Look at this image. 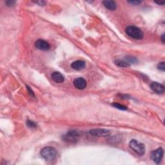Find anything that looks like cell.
Here are the masks:
<instances>
[{"mask_svg":"<svg viewBox=\"0 0 165 165\" xmlns=\"http://www.w3.org/2000/svg\"><path fill=\"white\" fill-rule=\"evenodd\" d=\"M40 154L44 159L47 161H52L56 159L57 156V150L53 147L51 146H47V147L43 148Z\"/></svg>","mask_w":165,"mask_h":165,"instance_id":"cell-1","label":"cell"},{"mask_svg":"<svg viewBox=\"0 0 165 165\" xmlns=\"http://www.w3.org/2000/svg\"><path fill=\"white\" fill-rule=\"evenodd\" d=\"M125 32L130 37L132 38L135 39H142L144 37L143 32L140 28L134 26V25H130L126 27Z\"/></svg>","mask_w":165,"mask_h":165,"instance_id":"cell-2","label":"cell"},{"mask_svg":"<svg viewBox=\"0 0 165 165\" xmlns=\"http://www.w3.org/2000/svg\"><path fill=\"white\" fill-rule=\"evenodd\" d=\"M130 148L139 156H143L145 153V146L135 139L131 140L129 143Z\"/></svg>","mask_w":165,"mask_h":165,"instance_id":"cell-3","label":"cell"},{"mask_svg":"<svg viewBox=\"0 0 165 165\" xmlns=\"http://www.w3.org/2000/svg\"><path fill=\"white\" fill-rule=\"evenodd\" d=\"M80 136V134L77 130H70L63 135V140L71 143H76L78 141Z\"/></svg>","mask_w":165,"mask_h":165,"instance_id":"cell-4","label":"cell"},{"mask_svg":"<svg viewBox=\"0 0 165 165\" xmlns=\"http://www.w3.org/2000/svg\"><path fill=\"white\" fill-rule=\"evenodd\" d=\"M164 151L162 148H159L151 153V159L156 164H159L163 157Z\"/></svg>","mask_w":165,"mask_h":165,"instance_id":"cell-5","label":"cell"},{"mask_svg":"<svg viewBox=\"0 0 165 165\" xmlns=\"http://www.w3.org/2000/svg\"><path fill=\"white\" fill-rule=\"evenodd\" d=\"M90 134L95 137H106L110 135V132L107 129H102V128H96L90 131Z\"/></svg>","mask_w":165,"mask_h":165,"instance_id":"cell-6","label":"cell"},{"mask_svg":"<svg viewBox=\"0 0 165 165\" xmlns=\"http://www.w3.org/2000/svg\"><path fill=\"white\" fill-rule=\"evenodd\" d=\"M35 46L39 50L47 51L50 48V44L43 39H38L35 43Z\"/></svg>","mask_w":165,"mask_h":165,"instance_id":"cell-7","label":"cell"},{"mask_svg":"<svg viewBox=\"0 0 165 165\" xmlns=\"http://www.w3.org/2000/svg\"><path fill=\"white\" fill-rule=\"evenodd\" d=\"M74 86L79 90L85 89L86 86V81L83 78H78L74 81Z\"/></svg>","mask_w":165,"mask_h":165,"instance_id":"cell-8","label":"cell"},{"mask_svg":"<svg viewBox=\"0 0 165 165\" xmlns=\"http://www.w3.org/2000/svg\"><path fill=\"white\" fill-rule=\"evenodd\" d=\"M150 88L157 94H163L164 92V85L157 82H152L150 84Z\"/></svg>","mask_w":165,"mask_h":165,"instance_id":"cell-9","label":"cell"},{"mask_svg":"<svg viewBox=\"0 0 165 165\" xmlns=\"http://www.w3.org/2000/svg\"><path fill=\"white\" fill-rule=\"evenodd\" d=\"M85 67H86L85 62L81 60L75 61L71 64V67L73 69L76 70V71H81V70H83L85 68Z\"/></svg>","mask_w":165,"mask_h":165,"instance_id":"cell-10","label":"cell"},{"mask_svg":"<svg viewBox=\"0 0 165 165\" xmlns=\"http://www.w3.org/2000/svg\"><path fill=\"white\" fill-rule=\"evenodd\" d=\"M51 78H52V79L56 83H62L65 81L64 76L59 72H54L52 75H51Z\"/></svg>","mask_w":165,"mask_h":165,"instance_id":"cell-11","label":"cell"},{"mask_svg":"<svg viewBox=\"0 0 165 165\" xmlns=\"http://www.w3.org/2000/svg\"><path fill=\"white\" fill-rule=\"evenodd\" d=\"M102 4L110 10H115L117 8V5L115 1H110V0H106L102 1Z\"/></svg>","mask_w":165,"mask_h":165,"instance_id":"cell-12","label":"cell"},{"mask_svg":"<svg viewBox=\"0 0 165 165\" xmlns=\"http://www.w3.org/2000/svg\"><path fill=\"white\" fill-rule=\"evenodd\" d=\"M114 63L117 65V66H118V67H129V66L130 65V64H129L128 63V62H126V61H123V60H116L114 61Z\"/></svg>","mask_w":165,"mask_h":165,"instance_id":"cell-13","label":"cell"},{"mask_svg":"<svg viewBox=\"0 0 165 165\" xmlns=\"http://www.w3.org/2000/svg\"><path fill=\"white\" fill-rule=\"evenodd\" d=\"M112 106L117 109L121 110H127V108L126 107H124V106L121 105L119 103H117V102H113L112 104Z\"/></svg>","mask_w":165,"mask_h":165,"instance_id":"cell-14","label":"cell"},{"mask_svg":"<svg viewBox=\"0 0 165 165\" xmlns=\"http://www.w3.org/2000/svg\"><path fill=\"white\" fill-rule=\"evenodd\" d=\"M27 125L29 128H35L37 127V124H36V123H34V121H31V120H27Z\"/></svg>","mask_w":165,"mask_h":165,"instance_id":"cell-15","label":"cell"},{"mask_svg":"<svg viewBox=\"0 0 165 165\" xmlns=\"http://www.w3.org/2000/svg\"><path fill=\"white\" fill-rule=\"evenodd\" d=\"M126 62H128V63L130 64V63H136V62L137 61V59H135L134 57H126Z\"/></svg>","mask_w":165,"mask_h":165,"instance_id":"cell-16","label":"cell"},{"mask_svg":"<svg viewBox=\"0 0 165 165\" xmlns=\"http://www.w3.org/2000/svg\"><path fill=\"white\" fill-rule=\"evenodd\" d=\"M157 68L160 71L164 72L165 71V65H164V62L162 61L159 63L158 65H157Z\"/></svg>","mask_w":165,"mask_h":165,"instance_id":"cell-17","label":"cell"},{"mask_svg":"<svg viewBox=\"0 0 165 165\" xmlns=\"http://www.w3.org/2000/svg\"><path fill=\"white\" fill-rule=\"evenodd\" d=\"M128 2L133 5H137L141 4V3H142L141 1H137V0H135V1H134V0H132V1H128Z\"/></svg>","mask_w":165,"mask_h":165,"instance_id":"cell-18","label":"cell"},{"mask_svg":"<svg viewBox=\"0 0 165 165\" xmlns=\"http://www.w3.org/2000/svg\"><path fill=\"white\" fill-rule=\"evenodd\" d=\"M5 3H6V5L7 6H8V7H12V6H14V5L16 3V1H10V0H9V1H5Z\"/></svg>","mask_w":165,"mask_h":165,"instance_id":"cell-19","label":"cell"},{"mask_svg":"<svg viewBox=\"0 0 165 165\" xmlns=\"http://www.w3.org/2000/svg\"><path fill=\"white\" fill-rule=\"evenodd\" d=\"M27 89H28V92H29V94H30L31 95V96H32L33 97H34V92H33L31 88L29 87L28 86H27Z\"/></svg>","mask_w":165,"mask_h":165,"instance_id":"cell-20","label":"cell"},{"mask_svg":"<svg viewBox=\"0 0 165 165\" xmlns=\"http://www.w3.org/2000/svg\"><path fill=\"white\" fill-rule=\"evenodd\" d=\"M36 3H37V4H39L40 5H45V1H36L35 2Z\"/></svg>","mask_w":165,"mask_h":165,"instance_id":"cell-21","label":"cell"},{"mask_svg":"<svg viewBox=\"0 0 165 165\" xmlns=\"http://www.w3.org/2000/svg\"><path fill=\"white\" fill-rule=\"evenodd\" d=\"M164 34H163L162 36H161V40H162V41L163 43H164V41H165V39H164Z\"/></svg>","mask_w":165,"mask_h":165,"instance_id":"cell-22","label":"cell"},{"mask_svg":"<svg viewBox=\"0 0 165 165\" xmlns=\"http://www.w3.org/2000/svg\"><path fill=\"white\" fill-rule=\"evenodd\" d=\"M156 3H157V4H158V5H163L164 4V2H157V1H155Z\"/></svg>","mask_w":165,"mask_h":165,"instance_id":"cell-23","label":"cell"}]
</instances>
